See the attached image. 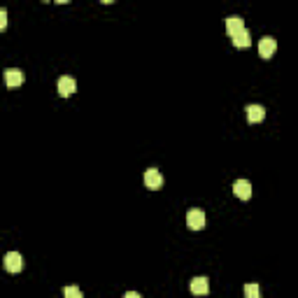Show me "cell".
<instances>
[{
	"label": "cell",
	"mask_w": 298,
	"mask_h": 298,
	"mask_svg": "<svg viewBox=\"0 0 298 298\" xmlns=\"http://www.w3.org/2000/svg\"><path fill=\"white\" fill-rule=\"evenodd\" d=\"M187 224L191 231H201V228H205L207 219H205V212L203 210H189L187 212Z\"/></svg>",
	"instance_id": "obj_1"
},
{
	"label": "cell",
	"mask_w": 298,
	"mask_h": 298,
	"mask_svg": "<svg viewBox=\"0 0 298 298\" xmlns=\"http://www.w3.org/2000/svg\"><path fill=\"white\" fill-rule=\"evenodd\" d=\"M233 44H235V47H250V44H252L250 31L245 28V31H240L237 35H233Z\"/></svg>",
	"instance_id": "obj_11"
},
{
	"label": "cell",
	"mask_w": 298,
	"mask_h": 298,
	"mask_svg": "<svg viewBox=\"0 0 298 298\" xmlns=\"http://www.w3.org/2000/svg\"><path fill=\"white\" fill-rule=\"evenodd\" d=\"M247 119L250 124H259L266 119V107L263 105H247Z\"/></svg>",
	"instance_id": "obj_8"
},
{
	"label": "cell",
	"mask_w": 298,
	"mask_h": 298,
	"mask_svg": "<svg viewBox=\"0 0 298 298\" xmlns=\"http://www.w3.org/2000/svg\"><path fill=\"white\" fill-rule=\"evenodd\" d=\"M7 28V10H0V31Z\"/></svg>",
	"instance_id": "obj_14"
},
{
	"label": "cell",
	"mask_w": 298,
	"mask_h": 298,
	"mask_svg": "<svg viewBox=\"0 0 298 298\" xmlns=\"http://www.w3.org/2000/svg\"><path fill=\"white\" fill-rule=\"evenodd\" d=\"M5 268L10 273H19L21 268H24V256L19 254V252H7L5 254Z\"/></svg>",
	"instance_id": "obj_3"
},
{
	"label": "cell",
	"mask_w": 298,
	"mask_h": 298,
	"mask_svg": "<svg viewBox=\"0 0 298 298\" xmlns=\"http://www.w3.org/2000/svg\"><path fill=\"white\" fill-rule=\"evenodd\" d=\"M124 298H140V293L138 291H126L124 293Z\"/></svg>",
	"instance_id": "obj_15"
},
{
	"label": "cell",
	"mask_w": 298,
	"mask_h": 298,
	"mask_svg": "<svg viewBox=\"0 0 298 298\" xmlns=\"http://www.w3.org/2000/svg\"><path fill=\"white\" fill-rule=\"evenodd\" d=\"M145 187L152 189V191L161 189V187H163V175H161L156 168H149V170L145 172Z\"/></svg>",
	"instance_id": "obj_2"
},
{
	"label": "cell",
	"mask_w": 298,
	"mask_h": 298,
	"mask_svg": "<svg viewBox=\"0 0 298 298\" xmlns=\"http://www.w3.org/2000/svg\"><path fill=\"white\" fill-rule=\"evenodd\" d=\"M77 91V82H75L73 77H61L58 79V93H61L63 98H68V96H73V93Z\"/></svg>",
	"instance_id": "obj_6"
},
{
	"label": "cell",
	"mask_w": 298,
	"mask_h": 298,
	"mask_svg": "<svg viewBox=\"0 0 298 298\" xmlns=\"http://www.w3.org/2000/svg\"><path fill=\"white\" fill-rule=\"evenodd\" d=\"M26 75L21 73V70H17V68H10V70H5V84L10 86V89H14V86H21L24 84Z\"/></svg>",
	"instance_id": "obj_5"
},
{
	"label": "cell",
	"mask_w": 298,
	"mask_h": 298,
	"mask_svg": "<svg viewBox=\"0 0 298 298\" xmlns=\"http://www.w3.org/2000/svg\"><path fill=\"white\" fill-rule=\"evenodd\" d=\"M233 194L240 198V201H250L252 198V184L247 180H235L233 184Z\"/></svg>",
	"instance_id": "obj_4"
},
{
	"label": "cell",
	"mask_w": 298,
	"mask_h": 298,
	"mask_svg": "<svg viewBox=\"0 0 298 298\" xmlns=\"http://www.w3.org/2000/svg\"><path fill=\"white\" fill-rule=\"evenodd\" d=\"M245 298H261V286L259 284H247L245 286Z\"/></svg>",
	"instance_id": "obj_12"
},
{
	"label": "cell",
	"mask_w": 298,
	"mask_h": 298,
	"mask_svg": "<svg viewBox=\"0 0 298 298\" xmlns=\"http://www.w3.org/2000/svg\"><path fill=\"white\" fill-rule=\"evenodd\" d=\"M207 291H210V282H207V277H194V280H191V293H196V296H205Z\"/></svg>",
	"instance_id": "obj_9"
},
{
	"label": "cell",
	"mask_w": 298,
	"mask_h": 298,
	"mask_svg": "<svg viewBox=\"0 0 298 298\" xmlns=\"http://www.w3.org/2000/svg\"><path fill=\"white\" fill-rule=\"evenodd\" d=\"M275 49H277V42L273 37H261V42H259V56L261 58H270L275 54Z\"/></svg>",
	"instance_id": "obj_7"
},
{
	"label": "cell",
	"mask_w": 298,
	"mask_h": 298,
	"mask_svg": "<svg viewBox=\"0 0 298 298\" xmlns=\"http://www.w3.org/2000/svg\"><path fill=\"white\" fill-rule=\"evenodd\" d=\"M240 31H245V21L240 17H228L226 19V33H228V35H237V33Z\"/></svg>",
	"instance_id": "obj_10"
},
{
	"label": "cell",
	"mask_w": 298,
	"mask_h": 298,
	"mask_svg": "<svg viewBox=\"0 0 298 298\" xmlns=\"http://www.w3.org/2000/svg\"><path fill=\"white\" fill-rule=\"evenodd\" d=\"M63 296L66 298H82V289H79V286H66Z\"/></svg>",
	"instance_id": "obj_13"
}]
</instances>
